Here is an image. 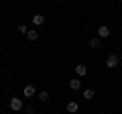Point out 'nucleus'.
<instances>
[{"label": "nucleus", "instance_id": "423d86ee", "mask_svg": "<svg viewBox=\"0 0 122 114\" xmlns=\"http://www.w3.org/2000/svg\"><path fill=\"white\" fill-rule=\"evenodd\" d=\"M69 88H71V90H79V88H81V79H79V78L69 79Z\"/></svg>", "mask_w": 122, "mask_h": 114}, {"label": "nucleus", "instance_id": "20e7f679", "mask_svg": "<svg viewBox=\"0 0 122 114\" xmlns=\"http://www.w3.org/2000/svg\"><path fill=\"white\" fill-rule=\"evenodd\" d=\"M10 110H14V112L22 110V100L20 98H12V100H10Z\"/></svg>", "mask_w": 122, "mask_h": 114}, {"label": "nucleus", "instance_id": "ddd939ff", "mask_svg": "<svg viewBox=\"0 0 122 114\" xmlns=\"http://www.w3.org/2000/svg\"><path fill=\"white\" fill-rule=\"evenodd\" d=\"M18 31H20V33H25V35H26V33H29V29H26V25H18Z\"/></svg>", "mask_w": 122, "mask_h": 114}, {"label": "nucleus", "instance_id": "4468645a", "mask_svg": "<svg viewBox=\"0 0 122 114\" xmlns=\"http://www.w3.org/2000/svg\"><path fill=\"white\" fill-rule=\"evenodd\" d=\"M55 2H61V0H55Z\"/></svg>", "mask_w": 122, "mask_h": 114}, {"label": "nucleus", "instance_id": "f8f14e48", "mask_svg": "<svg viewBox=\"0 0 122 114\" xmlns=\"http://www.w3.org/2000/svg\"><path fill=\"white\" fill-rule=\"evenodd\" d=\"M37 98L43 100V102H47V100H49V94H47V92H39V94H37Z\"/></svg>", "mask_w": 122, "mask_h": 114}, {"label": "nucleus", "instance_id": "7ed1b4c3", "mask_svg": "<svg viewBox=\"0 0 122 114\" xmlns=\"http://www.w3.org/2000/svg\"><path fill=\"white\" fill-rule=\"evenodd\" d=\"M35 94H37V90H35V86H30V83L22 88V96H25V98H33Z\"/></svg>", "mask_w": 122, "mask_h": 114}, {"label": "nucleus", "instance_id": "9d476101", "mask_svg": "<svg viewBox=\"0 0 122 114\" xmlns=\"http://www.w3.org/2000/svg\"><path fill=\"white\" fill-rule=\"evenodd\" d=\"M33 22H35V25H43L45 16H43V14H35V16H33Z\"/></svg>", "mask_w": 122, "mask_h": 114}, {"label": "nucleus", "instance_id": "6e6552de", "mask_svg": "<svg viewBox=\"0 0 122 114\" xmlns=\"http://www.w3.org/2000/svg\"><path fill=\"white\" fill-rule=\"evenodd\" d=\"M26 37H29V41H37V39H39V31H35V29H30V31L26 33Z\"/></svg>", "mask_w": 122, "mask_h": 114}, {"label": "nucleus", "instance_id": "9b49d317", "mask_svg": "<svg viewBox=\"0 0 122 114\" xmlns=\"http://www.w3.org/2000/svg\"><path fill=\"white\" fill-rule=\"evenodd\" d=\"M83 98H86V100H92V98H94V90H92V88L83 90Z\"/></svg>", "mask_w": 122, "mask_h": 114}, {"label": "nucleus", "instance_id": "f03ea898", "mask_svg": "<svg viewBox=\"0 0 122 114\" xmlns=\"http://www.w3.org/2000/svg\"><path fill=\"white\" fill-rule=\"evenodd\" d=\"M108 37H110V26L102 25L100 29H98V39H108Z\"/></svg>", "mask_w": 122, "mask_h": 114}, {"label": "nucleus", "instance_id": "1a4fd4ad", "mask_svg": "<svg viewBox=\"0 0 122 114\" xmlns=\"http://www.w3.org/2000/svg\"><path fill=\"white\" fill-rule=\"evenodd\" d=\"M100 45H102V41L98 39V37H94V39L90 41V47H92V49H98V47H100Z\"/></svg>", "mask_w": 122, "mask_h": 114}, {"label": "nucleus", "instance_id": "39448f33", "mask_svg": "<svg viewBox=\"0 0 122 114\" xmlns=\"http://www.w3.org/2000/svg\"><path fill=\"white\" fill-rule=\"evenodd\" d=\"M75 73H77V78H83V75L87 73V67L81 65V63H77V65H75Z\"/></svg>", "mask_w": 122, "mask_h": 114}, {"label": "nucleus", "instance_id": "0eeeda50", "mask_svg": "<svg viewBox=\"0 0 122 114\" xmlns=\"http://www.w3.org/2000/svg\"><path fill=\"white\" fill-rule=\"evenodd\" d=\"M77 110H79L77 102H67V112H69V114H75Z\"/></svg>", "mask_w": 122, "mask_h": 114}, {"label": "nucleus", "instance_id": "f257e3e1", "mask_svg": "<svg viewBox=\"0 0 122 114\" xmlns=\"http://www.w3.org/2000/svg\"><path fill=\"white\" fill-rule=\"evenodd\" d=\"M118 63H120V57H118L116 53H110V55L106 57V67H110V69L118 67Z\"/></svg>", "mask_w": 122, "mask_h": 114}]
</instances>
